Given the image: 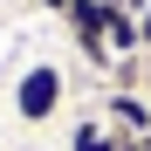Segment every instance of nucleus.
<instances>
[{
    "instance_id": "1",
    "label": "nucleus",
    "mask_w": 151,
    "mask_h": 151,
    "mask_svg": "<svg viewBox=\"0 0 151 151\" xmlns=\"http://www.w3.org/2000/svg\"><path fill=\"white\" fill-rule=\"evenodd\" d=\"M69 103V76L55 62H28L14 76V124H28V131H41V124H55Z\"/></svg>"
},
{
    "instance_id": "2",
    "label": "nucleus",
    "mask_w": 151,
    "mask_h": 151,
    "mask_svg": "<svg viewBox=\"0 0 151 151\" xmlns=\"http://www.w3.org/2000/svg\"><path fill=\"white\" fill-rule=\"evenodd\" d=\"M103 41H110L117 69H124V62H137V48H144V28H137V14L124 7V0H110V14H103Z\"/></svg>"
},
{
    "instance_id": "3",
    "label": "nucleus",
    "mask_w": 151,
    "mask_h": 151,
    "mask_svg": "<svg viewBox=\"0 0 151 151\" xmlns=\"http://www.w3.org/2000/svg\"><path fill=\"white\" fill-rule=\"evenodd\" d=\"M103 117H110L117 137H151V96H137V89H117L103 103Z\"/></svg>"
},
{
    "instance_id": "4",
    "label": "nucleus",
    "mask_w": 151,
    "mask_h": 151,
    "mask_svg": "<svg viewBox=\"0 0 151 151\" xmlns=\"http://www.w3.org/2000/svg\"><path fill=\"white\" fill-rule=\"evenodd\" d=\"M69 151H124V137L110 131V117H103V110H89L83 124H69Z\"/></svg>"
},
{
    "instance_id": "5",
    "label": "nucleus",
    "mask_w": 151,
    "mask_h": 151,
    "mask_svg": "<svg viewBox=\"0 0 151 151\" xmlns=\"http://www.w3.org/2000/svg\"><path fill=\"white\" fill-rule=\"evenodd\" d=\"M35 7H41V14H69V0H35Z\"/></svg>"
},
{
    "instance_id": "6",
    "label": "nucleus",
    "mask_w": 151,
    "mask_h": 151,
    "mask_svg": "<svg viewBox=\"0 0 151 151\" xmlns=\"http://www.w3.org/2000/svg\"><path fill=\"white\" fill-rule=\"evenodd\" d=\"M137 28H144V48H151V7H144V14H137Z\"/></svg>"
},
{
    "instance_id": "7",
    "label": "nucleus",
    "mask_w": 151,
    "mask_h": 151,
    "mask_svg": "<svg viewBox=\"0 0 151 151\" xmlns=\"http://www.w3.org/2000/svg\"><path fill=\"white\" fill-rule=\"evenodd\" d=\"M137 151H151V137H137Z\"/></svg>"
}]
</instances>
